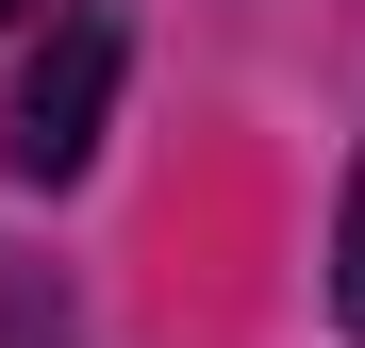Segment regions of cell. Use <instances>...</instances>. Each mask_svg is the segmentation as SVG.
Wrapping results in <instances>:
<instances>
[{
    "label": "cell",
    "mask_w": 365,
    "mask_h": 348,
    "mask_svg": "<svg viewBox=\"0 0 365 348\" xmlns=\"http://www.w3.org/2000/svg\"><path fill=\"white\" fill-rule=\"evenodd\" d=\"M100 100H116V17H67L34 50V83H17V166L34 183H67V166L100 149Z\"/></svg>",
    "instance_id": "cell-1"
},
{
    "label": "cell",
    "mask_w": 365,
    "mask_h": 348,
    "mask_svg": "<svg viewBox=\"0 0 365 348\" xmlns=\"http://www.w3.org/2000/svg\"><path fill=\"white\" fill-rule=\"evenodd\" d=\"M332 315L365 332V166H349V216H332Z\"/></svg>",
    "instance_id": "cell-2"
},
{
    "label": "cell",
    "mask_w": 365,
    "mask_h": 348,
    "mask_svg": "<svg viewBox=\"0 0 365 348\" xmlns=\"http://www.w3.org/2000/svg\"><path fill=\"white\" fill-rule=\"evenodd\" d=\"M0 17H17V0H0Z\"/></svg>",
    "instance_id": "cell-3"
}]
</instances>
